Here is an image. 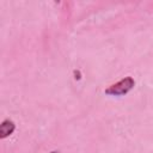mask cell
Wrapping results in <instances>:
<instances>
[{"label": "cell", "instance_id": "7a4b0ae2", "mask_svg": "<svg viewBox=\"0 0 153 153\" xmlns=\"http://www.w3.org/2000/svg\"><path fill=\"white\" fill-rule=\"evenodd\" d=\"M16 130V124L12 120H4L0 124V139H6Z\"/></svg>", "mask_w": 153, "mask_h": 153}, {"label": "cell", "instance_id": "3957f363", "mask_svg": "<svg viewBox=\"0 0 153 153\" xmlns=\"http://www.w3.org/2000/svg\"><path fill=\"white\" fill-rule=\"evenodd\" d=\"M50 153H60V152H59V151H51Z\"/></svg>", "mask_w": 153, "mask_h": 153}, {"label": "cell", "instance_id": "6da1fadb", "mask_svg": "<svg viewBox=\"0 0 153 153\" xmlns=\"http://www.w3.org/2000/svg\"><path fill=\"white\" fill-rule=\"evenodd\" d=\"M135 86V81L131 76H124L120 81L110 85L104 90L105 94L108 96H124L129 91H131Z\"/></svg>", "mask_w": 153, "mask_h": 153}]
</instances>
